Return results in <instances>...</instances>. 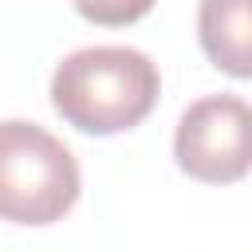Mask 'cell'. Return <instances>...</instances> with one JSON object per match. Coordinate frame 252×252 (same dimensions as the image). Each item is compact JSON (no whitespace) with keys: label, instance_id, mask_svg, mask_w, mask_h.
I'll return each mask as SVG.
<instances>
[{"label":"cell","instance_id":"obj_2","mask_svg":"<svg viewBox=\"0 0 252 252\" xmlns=\"http://www.w3.org/2000/svg\"><path fill=\"white\" fill-rule=\"evenodd\" d=\"M75 201V154L35 122H0V217L12 224H55Z\"/></svg>","mask_w":252,"mask_h":252},{"label":"cell","instance_id":"obj_1","mask_svg":"<svg viewBox=\"0 0 252 252\" xmlns=\"http://www.w3.org/2000/svg\"><path fill=\"white\" fill-rule=\"evenodd\" d=\"M161 94V75L150 55L134 47H83L71 51L51 75L55 114L83 134L134 130Z\"/></svg>","mask_w":252,"mask_h":252},{"label":"cell","instance_id":"obj_5","mask_svg":"<svg viewBox=\"0 0 252 252\" xmlns=\"http://www.w3.org/2000/svg\"><path fill=\"white\" fill-rule=\"evenodd\" d=\"M71 4L83 20L102 24V28H126L154 8V0H71Z\"/></svg>","mask_w":252,"mask_h":252},{"label":"cell","instance_id":"obj_3","mask_svg":"<svg viewBox=\"0 0 252 252\" xmlns=\"http://www.w3.org/2000/svg\"><path fill=\"white\" fill-rule=\"evenodd\" d=\"M248 130L252 114L248 102L236 94H209L185 106L177 134H173V158L181 173L205 185H232L248 173Z\"/></svg>","mask_w":252,"mask_h":252},{"label":"cell","instance_id":"obj_4","mask_svg":"<svg viewBox=\"0 0 252 252\" xmlns=\"http://www.w3.org/2000/svg\"><path fill=\"white\" fill-rule=\"evenodd\" d=\"M248 8L252 0H201L197 12V35L213 67H220L232 79L252 75L248 55Z\"/></svg>","mask_w":252,"mask_h":252}]
</instances>
